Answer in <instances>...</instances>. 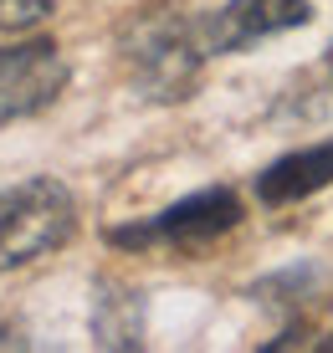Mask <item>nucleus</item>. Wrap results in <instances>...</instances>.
Returning <instances> with one entry per match:
<instances>
[{
    "label": "nucleus",
    "mask_w": 333,
    "mask_h": 353,
    "mask_svg": "<svg viewBox=\"0 0 333 353\" xmlns=\"http://www.w3.org/2000/svg\"><path fill=\"white\" fill-rule=\"evenodd\" d=\"M77 225V205L61 179H21L0 190V272H16L57 251Z\"/></svg>",
    "instance_id": "f257e3e1"
},
{
    "label": "nucleus",
    "mask_w": 333,
    "mask_h": 353,
    "mask_svg": "<svg viewBox=\"0 0 333 353\" xmlns=\"http://www.w3.org/2000/svg\"><path fill=\"white\" fill-rule=\"evenodd\" d=\"M61 88H67V62H61L57 41L36 36V41L0 46V123L41 113Z\"/></svg>",
    "instance_id": "f03ea898"
},
{
    "label": "nucleus",
    "mask_w": 333,
    "mask_h": 353,
    "mask_svg": "<svg viewBox=\"0 0 333 353\" xmlns=\"http://www.w3.org/2000/svg\"><path fill=\"white\" fill-rule=\"evenodd\" d=\"M241 221V200L231 190H205L190 194V200L169 205L154 225L144 230H123L118 241H175V246H200V241H216L220 230H231Z\"/></svg>",
    "instance_id": "7ed1b4c3"
},
{
    "label": "nucleus",
    "mask_w": 333,
    "mask_h": 353,
    "mask_svg": "<svg viewBox=\"0 0 333 353\" xmlns=\"http://www.w3.org/2000/svg\"><path fill=\"white\" fill-rule=\"evenodd\" d=\"M313 16V0H231L226 10L205 26V46L226 52V46H246L256 36H277L287 26H303Z\"/></svg>",
    "instance_id": "20e7f679"
},
{
    "label": "nucleus",
    "mask_w": 333,
    "mask_h": 353,
    "mask_svg": "<svg viewBox=\"0 0 333 353\" xmlns=\"http://www.w3.org/2000/svg\"><path fill=\"white\" fill-rule=\"evenodd\" d=\"M333 185V143H318V149H303V154H287L256 179L267 205H287V200H303V194Z\"/></svg>",
    "instance_id": "39448f33"
},
{
    "label": "nucleus",
    "mask_w": 333,
    "mask_h": 353,
    "mask_svg": "<svg viewBox=\"0 0 333 353\" xmlns=\"http://www.w3.org/2000/svg\"><path fill=\"white\" fill-rule=\"evenodd\" d=\"M57 10V0H0V31H31Z\"/></svg>",
    "instance_id": "423d86ee"
}]
</instances>
